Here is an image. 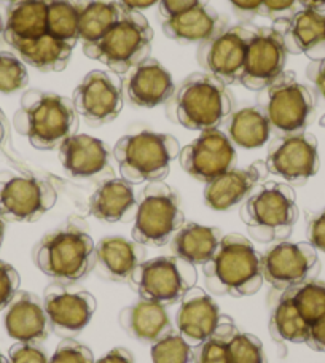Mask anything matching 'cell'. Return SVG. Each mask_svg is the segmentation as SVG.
Returning a JSON list of instances; mask_svg holds the SVG:
<instances>
[{
	"mask_svg": "<svg viewBox=\"0 0 325 363\" xmlns=\"http://www.w3.org/2000/svg\"><path fill=\"white\" fill-rule=\"evenodd\" d=\"M13 123L37 150H56L79 131L80 115L69 97L29 89L21 97Z\"/></svg>",
	"mask_w": 325,
	"mask_h": 363,
	"instance_id": "1",
	"label": "cell"
},
{
	"mask_svg": "<svg viewBox=\"0 0 325 363\" xmlns=\"http://www.w3.org/2000/svg\"><path fill=\"white\" fill-rule=\"evenodd\" d=\"M34 262L43 274L61 284H75L94 269L96 244L82 218H69L45 235L34 249Z\"/></svg>",
	"mask_w": 325,
	"mask_h": 363,
	"instance_id": "2",
	"label": "cell"
},
{
	"mask_svg": "<svg viewBox=\"0 0 325 363\" xmlns=\"http://www.w3.org/2000/svg\"><path fill=\"white\" fill-rule=\"evenodd\" d=\"M206 287L214 295L250 296L263 285L262 255L250 239L231 233L222 238L216 254L203 267Z\"/></svg>",
	"mask_w": 325,
	"mask_h": 363,
	"instance_id": "3",
	"label": "cell"
},
{
	"mask_svg": "<svg viewBox=\"0 0 325 363\" xmlns=\"http://www.w3.org/2000/svg\"><path fill=\"white\" fill-rule=\"evenodd\" d=\"M294 188L281 182H262L241 209V218L253 241L270 244L287 239L298 220Z\"/></svg>",
	"mask_w": 325,
	"mask_h": 363,
	"instance_id": "4",
	"label": "cell"
},
{
	"mask_svg": "<svg viewBox=\"0 0 325 363\" xmlns=\"http://www.w3.org/2000/svg\"><path fill=\"white\" fill-rule=\"evenodd\" d=\"M175 118L192 131L219 129L230 118L235 97L224 82L211 74H192L172 96Z\"/></svg>",
	"mask_w": 325,
	"mask_h": 363,
	"instance_id": "5",
	"label": "cell"
},
{
	"mask_svg": "<svg viewBox=\"0 0 325 363\" xmlns=\"http://www.w3.org/2000/svg\"><path fill=\"white\" fill-rule=\"evenodd\" d=\"M179 153L180 144L174 135L153 131L123 135L112 152L121 179L133 185L165 180Z\"/></svg>",
	"mask_w": 325,
	"mask_h": 363,
	"instance_id": "6",
	"label": "cell"
},
{
	"mask_svg": "<svg viewBox=\"0 0 325 363\" xmlns=\"http://www.w3.org/2000/svg\"><path fill=\"white\" fill-rule=\"evenodd\" d=\"M152 42L153 29L147 18L141 11L126 10L125 16L83 53L102 62L110 72L125 75L150 57Z\"/></svg>",
	"mask_w": 325,
	"mask_h": 363,
	"instance_id": "7",
	"label": "cell"
},
{
	"mask_svg": "<svg viewBox=\"0 0 325 363\" xmlns=\"http://www.w3.org/2000/svg\"><path fill=\"white\" fill-rule=\"evenodd\" d=\"M185 225L180 199L165 182H148L141 191L134 213L131 236L142 245L161 247L171 242L175 233Z\"/></svg>",
	"mask_w": 325,
	"mask_h": 363,
	"instance_id": "8",
	"label": "cell"
},
{
	"mask_svg": "<svg viewBox=\"0 0 325 363\" xmlns=\"http://www.w3.org/2000/svg\"><path fill=\"white\" fill-rule=\"evenodd\" d=\"M197 267L175 255L145 260L133 272L129 284L142 300L160 303L162 306L180 303L188 290L197 285Z\"/></svg>",
	"mask_w": 325,
	"mask_h": 363,
	"instance_id": "9",
	"label": "cell"
},
{
	"mask_svg": "<svg viewBox=\"0 0 325 363\" xmlns=\"http://www.w3.org/2000/svg\"><path fill=\"white\" fill-rule=\"evenodd\" d=\"M263 110L271 131L279 135L300 134L313 121L316 96L308 86L297 82L294 72H282L266 88Z\"/></svg>",
	"mask_w": 325,
	"mask_h": 363,
	"instance_id": "10",
	"label": "cell"
},
{
	"mask_svg": "<svg viewBox=\"0 0 325 363\" xmlns=\"http://www.w3.org/2000/svg\"><path fill=\"white\" fill-rule=\"evenodd\" d=\"M50 180L29 172H0V216L6 222H35L56 204Z\"/></svg>",
	"mask_w": 325,
	"mask_h": 363,
	"instance_id": "11",
	"label": "cell"
},
{
	"mask_svg": "<svg viewBox=\"0 0 325 363\" xmlns=\"http://www.w3.org/2000/svg\"><path fill=\"white\" fill-rule=\"evenodd\" d=\"M319 272V257L309 242H276L262 255L263 279L279 290L313 281Z\"/></svg>",
	"mask_w": 325,
	"mask_h": 363,
	"instance_id": "12",
	"label": "cell"
},
{
	"mask_svg": "<svg viewBox=\"0 0 325 363\" xmlns=\"http://www.w3.org/2000/svg\"><path fill=\"white\" fill-rule=\"evenodd\" d=\"M266 169L289 185H303L319 172L321 160L316 135L309 133L277 135L268 148Z\"/></svg>",
	"mask_w": 325,
	"mask_h": 363,
	"instance_id": "13",
	"label": "cell"
},
{
	"mask_svg": "<svg viewBox=\"0 0 325 363\" xmlns=\"http://www.w3.org/2000/svg\"><path fill=\"white\" fill-rule=\"evenodd\" d=\"M255 29L246 26H233L224 29L216 37L201 43L198 48V62L207 74L217 77L226 86L241 80L246 55Z\"/></svg>",
	"mask_w": 325,
	"mask_h": 363,
	"instance_id": "14",
	"label": "cell"
},
{
	"mask_svg": "<svg viewBox=\"0 0 325 363\" xmlns=\"http://www.w3.org/2000/svg\"><path fill=\"white\" fill-rule=\"evenodd\" d=\"M180 166L193 179L204 184L236 167V150L228 135L220 129H207L192 144L180 148Z\"/></svg>",
	"mask_w": 325,
	"mask_h": 363,
	"instance_id": "15",
	"label": "cell"
},
{
	"mask_svg": "<svg viewBox=\"0 0 325 363\" xmlns=\"http://www.w3.org/2000/svg\"><path fill=\"white\" fill-rule=\"evenodd\" d=\"M43 308L50 328L61 338H74L87 328L96 311V298L87 290L53 282L43 291Z\"/></svg>",
	"mask_w": 325,
	"mask_h": 363,
	"instance_id": "16",
	"label": "cell"
},
{
	"mask_svg": "<svg viewBox=\"0 0 325 363\" xmlns=\"http://www.w3.org/2000/svg\"><path fill=\"white\" fill-rule=\"evenodd\" d=\"M74 106L91 126L114 121L123 108V83L114 72L91 70L74 91Z\"/></svg>",
	"mask_w": 325,
	"mask_h": 363,
	"instance_id": "17",
	"label": "cell"
},
{
	"mask_svg": "<svg viewBox=\"0 0 325 363\" xmlns=\"http://www.w3.org/2000/svg\"><path fill=\"white\" fill-rule=\"evenodd\" d=\"M287 50L282 35L275 28L255 29L246 55L243 77L239 83L250 91L268 88L284 72Z\"/></svg>",
	"mask_w": 325,
	"mask_h": 363,
	"instance_id": "18",
	"label": "cell"
},
{
	"mask_svg": "<svg viewBox=\"0 0 325 363\" xmlns=\"http://www.w3.org/2000/svg\"><path fill=\"white\" fill-rule=\"evenodd\" d=\"M222 315L214 298L204 289L194 285L182 296L175 315V328L188 345L194 347L216 333Z\"/></svg>",
	"mask_w": 325,
	"mask_h": 363,
	"instance_id": "19",
	"label": "cell"
},
{
	"mask_svg": "<svg viewBox=\"0 0 325 363\" xmlns=\"http://www.w3.org/2000/svg\"><path fill=\"white\" fill-rule=\"evenodd\" d=\"M275 29L282 35L290 55H304L311 61L325 60V15L302 9L289 19L277 21Z\"/></svg>",
	"mask_w": 325,
	"mask_h": 363,
	"instance_id": "20",
	"label": "cell"
},
{
	"mask_svg": "<svg viewBox=\"0 0 325 363\" xmlns=\"http://www.w3.org/2000/svg\"><path fill=\"white\" fill-rule=\"evenodd\" d=\"M268 174L265 161H255L247 167H233L231 171L206 184V204L214 211H228L249 198Z\"/></svg>",
	"mask_w": 325,
	"mask_h": 363,
	"instance_id": "21",
	"label": "cell"
},
{
	"mask_svg": "<svg viewBox=\"0 0 325 363\" xmlns=\"http://www.w3.org/2000/svg\"><path fill=\"white\" fill-rule=\"evenodd\" d=\"M4 325L10 338L35 345L47 340L51 330L43 301L28 290H19L6 306Z\"/></svg>",
	"mask_w": 325,
	"mask_h": 363,
	"instance_id": "22",
	"label": "cell"
},
{
	"mask_svg": "<svg viewBox=\"0 0 325 363\" xmlns=\"http://www.w3.org/2000/svg\"><path fill=\"white\" fill-rule=\"evenodd\" d=\"M64 169L77 179H94L114 172L106 142L88 134H75L57 148Z\"/></svg>",
	"mask_w": 325,
	"mask_h": 363,
	"instance_id": "23",
	"label": "cell"
},
{
	"mask_svg": "<svg viewBox=\"0 0 325 363\" xmlns=\"http://www.w3.org/2000/svg\"><path fill=\"white\" fill-rule=\"evenodd\" d=\"M145 262V245L123 236H106L96 244L94 271L107 281L125 282Z\"/></svg>",
	"mask_w": 325,
	"mask_h": 363,
	"instance_id": "24",
	"label": "cell"
},
{
	"mask_svg": "<svg viewBox=\"0 0 325 363\" xmlns=\"http://www.w3.org/2000/svg\"><path fill=\"white\" fill-rule=\"evenodd\" d=\"M125 89L129 102L144 108L158 107L175 93L171 74L153 57H148L129 72Z\"/></svg>",
	"mask_w": 325,
	"mask_h": 363,
	"instance_id": "25",
	"label": "cell"
},
{
	"mask_svg": "<svg viewBox=\"0 0 325 363\" xmlns=\"http://www.w3.org/2000/svg\"><path fill=\"white\" fill-rule=\"evenodd\" d=\"M119 320L128 335L142 342H152V345L174 330L166 306L142 300V298L123 309Z\"/></svg>",
	"mask_w": 325,
	"mask_h": 363,
	"instance_id": "26",
	"label": "cell"
},
{
	"mask_svg": "<svg viewBox=\"0 0 325 363\" xmlns=\"http://www.w3.org/2000/svg\"><path fill=\"white\" fill-rule=\"evenodd\" d=\"M48 0H15L6 9L4 24L5 42L13 47L19 42L34 40L47 32Z\"/></svg>",
	"mask_w": 325,
	"mask_h": 363,
	"instance_id": "27",
	"label": "cell"
},
{
	"mask_svg": "<svg viewBox=\"0 0 325 363\" xmlns=\"http://www.w3.org/2000/svg\"><path fill=\"white\" fill-rule=\"evenodd\" d=\"M162 32L175 42L204 43L225 29L224 19L209 6H198L179 16L162 19Z\"/></svg>",
	"mask_w": 325,
	"mask_h": 363,
	"instance_id": "28",
	"label": "cell"
},
{
	"mask_svg": "<svg viewBox=\"0 0 325 363\" xmlns=\"http://www.w3.org/2000/svg\"><path fill=\"white\" fill-rule=\"evenodd\" d=\"M138 206L134 185L125 179H107L96 188L88 201V211L94 218L115 223L129 216Z\"/></svg>",
	"mask_w": 325,
	"mask_h": 363,
	"instance_id": "29",
	"label": "cell"
},
{
	"mask_svg": "<svg viewBox=\"0 0 325 363\" xmlns=\"http://www.w3.org/2000/svg\"><path fill=\"white\" fill-rule=\"evenodd\" d=\"M222 231L216 226H204L199 223H185L171 239L172 255L182 258L194 267H204L216 254Z\"/></svg>",
	"mask_w": 325,
	"mask_h": 363,
	"instance_id": "30",
	"label": "cell"
},
{
	"mask_svg": "<svg viewBox=\"0 0 325 363\" xmlns=\"http://www.w3.org/2000/svg\"><path fill=\"white\" fill-rule=\"evenodd\" d=\"M79 9V37L83 50L93 47L125 16L126 9L116 0H75Z\"/></svg>",
	"mask_w": 325,
	"mask_h": 363,
	"instance_id": "31",
	"label": "cell"
},
{
	"mask_svg": "<svg viewBox=\"0 0 325 363\" xmlns=\"http://www.w3.org/2000/svg\"><path fill=\"white\" fill-rule=\"evenodd\" d=\"M11 48L16 50L24 64H29L40 72H60L66 69L74 50L70 45L50 35L48 32L34 40L19 42Z\"/></svg>",
	"mask_w": 325,
	"mask_h": 363,
	"instance_id": "32",
	"label": "cell"
},
{
	"mask_svg": "<svg viewBox=\"0 0 325 363\" xmlns=\"http://www.w3.org/2000/svg\"><path fill=\"white\" fill-rule=\"evenodd\" d=\"M226 135L233 145L246 148V150L263 147L271 135V125L263 107H244L238 112H233L226 125Z\"/></svg>",
	"mask_w": 325,
	"mask_h": 363,
	"instance_id": "33",
	"label": "cell"
},
{
	"mask_svg": "<svg viewBox=\"0 0 325 363\" xmlns=\"http://www.w3.org/2000/svg\"><path fill=\"white\" fill-rule=\"evenodd\" d=\"M309 323L303 319L298 313L294 300L289 290H284V294L279 298L275 311L271 314L270 332L276 341L285 342H307L309 335Z\"/></svg>",
	"mask_w": 325,
	"mask_h": 363,
	"instance_id": "34",
	"label": "cell"
},
{
	"mask_svg": "<svg viewBox=\"0 0 325 363\" xmlns=\"http://www.w3.org/2000/svg\"><path fill=\"white\" fill-rule=\"evenodd\" d=\"M47 32L72 48L80 42L79 9L75 0H48Z\"/></svg>",
	"mask_w": 325,
	"mask_h": 363,
	"instance_id": "35",
	"label": "cell"
},
{
	"mask_svg": "<svg viewBox=\"0 0 325 363\" xmlns=\"http://www.w3.org/2000/svg\"><path fill=\"white\" fill-rule=\"evenodd\" d=\"M236 330L235 320L224 314L216 333L193 347V363H230L228 340Z\"/></svg>",
	"mask_w": 325,
	"mask_h": 363,
	"instance_id": "36",
	"label": "cell"
},
{
	"mask_svg": "<svg viewBox=\"0 0 325 363\" xmlns=\"http://www.w3.org/2000/svg\"><path fill=\"white\" fill-rule=\"evenodd\" d=\"M287 290L290 291L298 313L309 325L325 315V281L313 279Z\"/></svg>",
	"mask_w": 325,
	"mask_h": 363,
	"instance_id": "37",
	"label": "cell"
},
{
	"mask_svg": "<svg viewBox=\"0 0 325 363\" xmlns=\"http://www.w3.org/2000/svg\"><path fill=\"white\" fill-rule=\"evenodd\" d=\"M150 357L152 363H193V347L177 330H171L153 342Z\"/></svg>",
	"mask_w": 325,
	"mask_h": 363,
	"instance_id": "38",
	"label": "cell"
},
{
	"mask_svg": "<svg viewBox=\"0 0 325 363\" xmlns=\"http://www.w3.org/2000/svg\"><path fill=\"white\" fill-rule=\"evenodd\" d=\"M230 363H268L262 341L255 335L236 330L228 340Z\"/></svg>",
	"mask_w": 325,
	"mask_h": 363,
	"instance_id": "39",
	"label": "cell"
},
{
	"mask_svg": "<svg viewBox=\"0 0 325 363\" xmlns=\"http://www.w3.org/2000/svg\"><path fill=\"white\" fill-rule=\"evenodd\" d=\"M29 74L21 57L0 51V93L10 94L28 86Z\"/></svg>",
	"mask_w": 325,
	"mask_h": 363,
	"instance_id": "40",
	"label": "cell"
},
{
	"mask_svg": "<svg viewBox=\"0 0 325 363\" xmlns=\"http://www.w3.org/2000/svg\"><path fill=\"white\" fill-rule=\"evenodd\" d=\"M48 363H94L93 351L75 338H64Z\"/></svg>",
	"mask_w": 325,
	"mask_h": 363,
	"instance_id": "41",
	"label": "cell"
},
{
	"mask_svg": "<svg viewBox=\"0 0 325 363\" xmlns=\"http://www.w3.org/2000/svg\"><path fill=\"white\" fill-rule=\"evenodd\" d=\"M19 274L10 263L0 260V311L6 309L19 291Z\"/></svg>",
	"mask_w": 325,
	"mask_h": 363,
	"instance_id": "42",
	"label": "cell"
},
{
	"mask_svg": "<svg viewBox=\"0 0 325 363\" xmlns=\"http://www.w3.org/2000/svg\"><path fill=\"white\" fill-rule=\"evenodd\" d=\"M10 363H48L45 349L35 342H16L9 351Z\"/></svg>",
	"mask_w": 325,
	"mask_h": 363,
	"instance_id": "43",
	"label": "cell"
},
{
	"mask_svg": "<svg viewBox=\"0 0 325 363\" xmlns=\"http://www.w3.org/2000/svg\"><path fill=\"white\" fill-rule=\"evenodd\" d=\"M302 9L300 0H263L262 2V15L268 16L275 23L292 18Z\"/></svg>",
	"mask_w": 325,
	"mask_h": 363,
	"instance_id": "44",
	"label": "cell"
},
{
	"mask_svg": "<svg viewBox=\"0 0 325 363\" xmlns=\"http://www.w3.org/2000/svg\"><path fill=\"white\" fill-rule=\"evenodd\" d=\"M207 4H209V0H160L158 11L162 19H169Z\"/></svg>",
	"mask_w": 325,
	"mask_h": 363,
	"instance_id": "45",
	"label": "cell"
},
{
	"mask_svg": "<svg viewBox=\"0 0 325 363\" xmlns=\"http://www.w3.org/2000/svg\"><path fill=\"white\" fill-rule=\"evenodd\" d=\"M307 236L308 242L313 245L316 250H321L325 254V207L322 211L308 217Z\"/></svg>",
	"mask_w": 325,
	"mask_h": 363,
	"instance_id": "46",
	"label": "cell"
},
{
	"mask_svg": "<svg viewBox=\"0 0 325 363\" xmlns=\"http://www.w3.org/2000/svg\"><path fill=\"white\" fill-rule=\"evenodd\" d=\"M307 345L317 352H325V315L309 327Z\"/></svg>",
	"mask_w": 325,
	"mask_h": 363,
	"instance_id": "47",
	"label": "cell"
},
{
	"mask_svg": "<svg viewBox=\"0 0 325 363\" xmlns=\"http://www.w3.org/2000/svg\"><path fill=\"white\" fill-rule=\"evenodd\" d=\"M307 75L325 99V60L311 62L307 69Z\"/></svg>",
	"mask_w": 325,
	"mask_h": 363,
	"instance_id": "48",
	"label": "cell"
},
{
	"mask_svg": "<svg viewBox=\"0 0 325 363\" xmlns=\"http://www.w3.org/2000/svg\"><path fill=\"white\" fill-rule=\"evenodd\" d=\"M238 15L243 16H255L262 15V2L263 0H228Z\"/></svg>",
	"mask_w": 325,
	"mask_h": 363,
	"instance_id": "49",
	"label": "cell"
},
{
	"mask_svg": "<svg viewBox=\"0 0 325 363\" xmlns=\"http://www.w3.org/2000/svg\"><path fill=\"white\" fill-rule=\"evenodd\" d=\"M94 363H134V357L126 347H115Z\"/></svg>",
	"mask_w": 325,
	"mask_h": 363,
	"instance_id": "50",
	"label": "cell"
},
{
	"mask_svg": "<svg viewBox=\"0 0 325 363\" xmlns=\"http://www.w3.org/2000/svg\"><path fill=\"white\" fill-rule=\"evenodd\" d=\"M116 2L121 4L123 6H125L126 10H131V11H141V10L150 9L152 5L158 4L160 0H116Z\"/></svg>",
	"mask_w": 325,
	"mask_h": 363,
	"instance_id": "51",
	"label": "cell"
},
{
	"mask_svg": "<svg viewBox=\"0 0 325 363\" xmlns=\"http://www.w3.org/2000/svg\"><path fill=\"white\" fill-rule=\"evenodd\" d=\"M303 9L316 10V11H325V0H300Z\"/></svg>",
	"mask_w": 325,
	"mask_h": 363,
	"instance_id": "52",
	"label": "cell"
},
{
	"mask_svg": "<svg viewBox=\"0 0 325 363\" xmlns=\"http://www.w3.org/2000/svg\"><path fill=\"white\" fill-rule=\"evenodd\" d=\"M6 133H9V123H6L5 115L2 112V108H0V145L4 144V140L6 138Z\"/></svg>",
	"mask_w": 325,
	"mask_h": 363,
	"instance_id": "53",
	"label": "cell"
},
{
	"mask_svg": "<svg viewBox=\"0 0 325 363\" xmlns=\"http://www.w3.org/2000/svg\"><path fill=\"white\" fill-rule=\"evenodd\" d=\"M5 228H6V220L0 216V247H2L4 239H5Z\"/></svg>",
	"mask_w": 325,
	"mask_h": 363,
	"instance_id": "54",
	"label": "cell"
},
{
	"mask_svg": "<svg viewBox=\"0 0 325 363\" xmlns=\"http://www.w3.org/2000/svg\"><path fill=\"white\" fill-rule=\"evenodd\" d=\"M0 363H10V360L6 359L2 352H0Z\"/></svg>",
	"mask_w": 325,
	"mask_h": 363,
	"instance_id": "55",
	"label": "cell"
},
{
	"mask_svg": "<svg viewBox=\"0 0 325 363\" xmlns=\"http://www.w3.org/2000/svg\"><path fill=\"white\" fill-rule=\"evenodd\" d=\"M4 19H2V16H0V37H2V34H4Z\"/></svg>",
	"mask_w": 325,
	"mask_h": 363,
	"instance_id": "56",
	"label": "cell"
},
{
	"mask_svg": "<svg viewBox=\"0 0 325 363\" xmlns=\"http://www.w3.org/2000/svg\"><path fill=\"white\" fill-rule=\"evenodd\" d=\"M0 2H10L11 4V2H15V0H0Z\"/></svg>",
	"mask_w": 325,
	"mask_h": 363,
	"instance_id": "57",
	"label": "cell"
}]
</instances>
